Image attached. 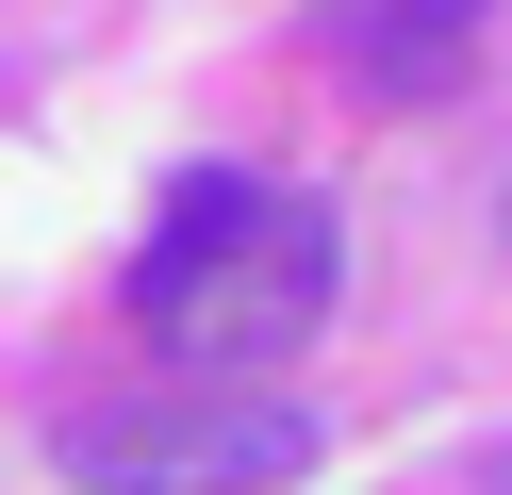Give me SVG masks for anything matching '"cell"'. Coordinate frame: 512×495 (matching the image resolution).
Instances as JSON below:
<instances>
[{
    "label": "cell",
    "mask_w": 512,
    "mask_h": 495,
    "mask_svg": "<svg viewBox=\"0 0 512 495\" xmlns=\"http://www.w3.org/2000/svg\"><path fill=\"white\" fill-rule=\"evenodd\" d=\"M331 297H347L331 198H265V182H232V165H199V182L149 215V264H133V314H149V347H166L182 380H265V363H298L314 330H331Z\"/></svg>",
    "instance_id": "cell-1"
},
{
    "label": "cell",
    "mask_w": 512,
    "mask_h": 495,
    "mask_svg": "<svg viewBox=\"0 0 512 495\" xmlns=\"http://www.w3.org/2000/svg\"><path fill=\"white\" fill-rule=\"evenodd\" d=\"M50 462L83 495H281V479H314V413L298 396H232V380H149V396L67 413Z\"/></svg>",
    "instance_id": "cell-2"
},
{
    "label": "cell",
    "mask_w": 512,
    "mask_h": 495,
    "mask_svg": "<svg viewBox=\"0 0 512 495\" xmlns=\"http://www.w3.org/2000/svg\"><path fill=\"white\" fill-rule=\"evenodd\" d=\"M314 17H331V50L364 66L380 99H446L463 50H479V0H314Z\"/></svg>",
    "instance_id": "cell-3"
},
{
    "label": "cell",
    "mask_w": 512,
    "mask_h": 495,
    "mask_svg": "<svg viewBox=\"0 0 512 495\" xmlns=\"http://www.w3.org/2000/svg\"><path fill=\"white\" fill-rule=\"evenodd\" d=\"M496 248H512V165H496Z\"/></svg>",
    "instance_id": "cell-4"
},
{
    "label": "cell",
    "mask_w": 512,
    "mask_h": 495,
    "mask_svg": "<svg viewBox=\"0 0 512 495\" xmlns=\"http://www.w3.org/2000/svg\"><path fill=\"white\" fill-rule=\"evenodd\" d=\"M479 479H496V495H512V446H496V462H479Z\"/></svg>",
    "instance_id": "cell-5"
}]
</instances>
